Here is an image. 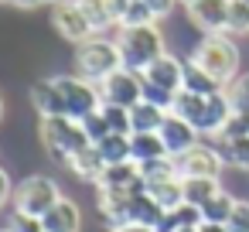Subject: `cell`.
<instances>
[{
	"label": "cell",
	"mask_w": 249,
	"mask_h": 232,
	"mask_svg": "<svg viewBox=\"0 0 249 232\" xmlns=\"http://www.w3.org/2000/svg\"><path fill=\"white\" fill-rule=\"evenodd\" d=\"M191 62H198L218 86H232L239 79V48L229 35H205L195 45Z\"/></svg>",
	"instance_id": "6da1fadb"
},
{
	"label": "cell",
	"mask_w": 249,
	"mask_h": 232,
	"mask_svg": "<svg viewBox=\"0 0 249 232\" xmlns=\"http://www.w3.org/2000/svg\"><path fill=\"white\" fill-rule=\"evenodd\" d=\"M116 48L123 58V69L143 72L150 62H157L164 55V38L157 24H143V28H120L116 31Z\"/></svg>",
	"instance_id": "7a4b0ae2"
},
{
	"label": "cell",
	"mask_w": 249,
	"mask_h": 232,
	"mask_svg": "<svg viewBox=\"0 0 249 232\" xmlns=\"http://www.w3.org/2000/svg\"><path fill=\"white\" fill-rule=\"evenodd\" d=\"M38 133H41L45 150H48L52 157L65 161V164H69L75 154H82L86 147H96V143L89 140V133L82 130V123L72 120V116H48V120L38 123Z\"/></svg>",
	"instance_id": "3957f363"
},
{
	"label": "cell",
	"mask_w": 249,
	"mask_h": 232,
	"mask_svg": "<svg viewBox=\"0 0 249 232\" xmlns=\"http://www.w3.org/2000/svg\"><path fill=\"white\" fill-rule=\"evenodd\" d=\"M116 69H123V58H120V48L116 41L109 38H89L82 45H75V75L89 79V82H106Z\"/></svg>",
	"instance_id": "277c9868"
},
{
	"label": "cell",
	"mask_w": 249,
	"mask_h": 232,
	"mask_svg": "<svg viewBox=\"0 0 249 232\" xmlns=\"http://www.w3.org/2000/svg\"><path fill=\"white\" fill-rule=\"evenodd\" d=\"M58 201H62L58 184H55L52 178H45V174H31V178H24V181L14 184V201H11V205H14L18 215L45 218Z\"/></svg>",
	"instance_id": "5b68a950"
},
{
	"label": "cell",
	"mask_w": 249,
	"mask_h": 232,
	"mask_svg": "<svg viewBox=\"0 0 249 232\" xmlns=\"http://www.w3.org/2000/svg\"><path fill=\"white\" fill-rule=\"evenodd\" d=\"M62 96H65V106H69V116L72 120H86L89 113H96L103 106V92L96 82L82 79V75H55Z\"/></svg>",
	"instance_id": "8992f818"
},
{
	"label": "cell",
	"mask_w": 249,
	"mask_h": 232,
	"mask_svg": "<svg viewBox=\"0 0 249 232\" xmlns=\"http://www.w3.org/2000/svg\"><path fill=\"white\" fill-rule=\"evenodd\" d=\"M99 92H103V103L106 106L133 109L143 99V75L133 72V69H116L106 82H99Z\"/></svg>",
	"instance_id": "52a82bcc"
},
{
	"label": "cell",
	"mask_w": 249,
	"mask_h": 232,
	"mask_svg": "<svg viewBox=\"0 0 249 232\" xmlns=\"http://www.w3.org/2000/svg\"><path fill=\"white\" fill-rule=\"evenodd\" d=\"M52 24H55V31H58L62 38H69V41H75V45L96 38L92 24L86 21V14H82V7L75 4V0H62V4L52 7Z\"/></svg>",
	"instance_id": "ba28073f"
},
{
	"label": "cell",
	"mask_w": 249,
	"mask_h": 232,
	"mask_svg": "<svg viewBox=\"0 0 249 232\" xmlns=\"http://www.w3.org/2000/svg\"><path fill=\"white\" fill-rule=\"evenodd\" d=\"M140 75H143L147 86H157V89L174 92V96L184 89V62H181L178 55H171V52H164L157 62H150Z\"/></svg>",
	"instance_id": "9c48e42d"
},
{
	"label": "cell",
	"mask_w": 249,
	"mask_h": 232,
	"mask_svg": "<svg viewBox=\"0 0 249 232\" xmlns=\"http://www.w3.org/2000/svg\"><path fill=\"white\" fill-rule=\"evenodd\" d=\"M174 161H178V174L181 178H218V171L225 167L212 143H195L188 154H181Z\"/></svg>",
	"instance_id": "30bf717a"
},
{
	"label": "cell",
	"mask_w": 249,
	"mask_h": 232,
	"mask_svg": "<svg viewBox=\"0 0 249 232\" xmlns=\"http://www.w3.org/2000/svg\"><path fill=\"white\" fill-rule=\"evenodd\" d=\"M157 133H160V143H164L167 157H181V154H188L195 143H201V133H198L188 120H181V116H174V113L164 116V123H160Z\"/></svg>",
	"instance_id": "8fae6325"
},
{
	"label": "cell",
	"mask_w": 249,
	"mask_h": 232,
	"mask_svg": "<svg viewBox=\"0 0 249 232\" xmlns=\"http://www.w3.org/2000/svg\"><path fill=\"white\" fill-rule=\"evenodd\" d=\"M229 4L232 0H195L188 4V18L205 35H229Z\"/></svg>",
	"instance_id": "7c38bea8"
},
{
	"label": "cell",
	"mask_w": 249,
	"mask_h": 232,
	"mask_svg": "<svg viewBox=\"0 0 249 232\" xmlns=\"http://www.w3.org/2000/svg\"><path fill=\"white\" fill-rule=\"evenodd\" d=\"M99 191H143V178H140V164L137 161H123V164H109L96 184Z\"/></svg>",
	"instance_id": "4fadbf2b"
},
{
	"label": "cell",
	"mask_w": 249,
	"mask_h": 232,
	"mask_svg": "<svg viewBox=\"0 0 249 232\" xmlns=\"http://www.w3.org/2000/svg\"><path fill=\"white\" fill-rule=\"evenodd\" d=\"M31 106L38 109L41 120H48V116H69L65 96H62V89H58L55 79H41V82L31 86Z\"/></svg>",
	"instance_id": "5bb4252c"
},
{
	"label": "cell",
	"mask_w": 249,
	"mask_h": 232,
	"mask_svg": "<svg viewBox=\"0 0 249 232\" xmlns=\"http://www.w3.org/2000/svg\"><path fill=\"white\" fill-rule=\"evenodd\" d=\"M171 113H174V116H181V120H188V123L201 133V126H205V113H208V96H198V92L181 89V92L174 96Z\"/></svg>",
	"instance_id": "9a60e30c"
},
{
	"label": "cell",
	"mask_w": 249,
	"mask_h": 232,
	"mask_svg": "<svg viewBox=\"0 0 249 232\" xmlns=\"http://www.w3.org/2000/svg\"><path fill=\"white\" fill-rule=\"evenodd\" d=\"M41 225H45V232H79V229H82V212H79L75 201L62 198V201L41 218Z\"/></svg>",
	"instance_id": "2e32d148"
},
{
	"label": "cell",
	"mask_w": 249,
	"mask_h": 232,
	"mask_svg": "<svg viewBox=\"0 0 249 232\" xmlns=\"http://www.w3.org/2000/svg\"><path fill=\"white\" fill-rule=\"evenodd\" d=\"M212 147L218 150L222 164L225 167H235V171H249V137H212Z\"/></svg>",
	"instance_id": "e0dca14e"
},
{
	"label": "cell",
	"mask_w": 249,
	"mask_h": 232,
	"mask_svg": "<svg viewBox=\"0 0 249 232\" xmlns=\"http://www.w3.org/2000/svg\"><path fill=\"white\" fill-rule=\"evenodd\" d=\"M69 171H72L75 178L89 181V184H99V178H103V171H106V161H103V154H99L96 147H86L82 154H75V157L69 161Z\"/></svg>",
	"instance_id": "ac0fdd59"
},
{
	"label": "cell",
	"mask_w": 249,
	"mask_h": 232,
	"mask_svg": "<svg viewBox=\"0 0 249 232\" xmlns=\"http://www.w3.org/2000/svg\"><path fill=\"white\" fill-rule=\"evenodd\" d=\"M160 218H164V208L147 195V188L137 191L133 201H130V225H150V229H157Z\"/></svg>",
	"instance_id": "d6986e66"
},
{
	"label": "cell",
	"mask_w": 249,
	"mask_h": 232,
	"mask_svg": "<svg viewBox=\"0 0 249 232\" xmlns=\"http://www.w3.org/2000/svg\"><path fill=\"white\" fill-rule=\"evenodd\" d=\"M205 218H201V208H195V205H178V208H171V212H164V218H160V225H157V232H181V229H198Z\"/></svg>",
	"instance_id": "ffe728a7"
},
{
	"label": "cell",
	"mask_w": 249,
	"mask_h": 232,
	"mask_svg": "<svg viewBox=\"0 0 249 232\" xmlns=\"http://www.w3.org/2000/svg\"><path fill=\"white\" fill-rule=\"evenodd\" d=\"M75 4L82 7V14H86V21L92 24L96 35L109 31V28H120L116 14H113V7H109V0H75Z\"/></svg>",
	"instance_id": "44dd1931"
},
{
	"label": "cell",
	"mask_w": 249,
	"mask_h": 232,
	"mask_svg": "<svg viewBox=\"0 0 249 232\" xmlns=\"http://www.w3.org/2000/svg\"><path fill=\"white\" fill-rule=\"evenodd\" d=\"M147 195H150V198H154L164 212H171V208L184 205V181H181V178L154 181V184H147Z\"/></svg>",
	"instance_id": "7402d4cb"
},
{
	"label": "cell",
	"mask_w": 249,
	"mask_h": 232,
	"mask_svg": "<svg viewBox=\"0 0 249 232\" xmlns=\"http://www.w3.org/2000/svg\"><path fill=\"white\" fill-rule=\"evenodd\" d=\"M164 116H167V109H160V106H154V103L140 99V103L130 109L133 133H157V130H160V123H164Z\"/></svg>",
	"instance_id": "603a6c76"
},
{
	"label": "cell",
	"mask_w": 249,
	"mask_h": 232,
	"mask_svg": "<svg viewBox=\"0 0 249 232\" xmlns=\"http://www.w3.org/2000/svg\"><path fill=\"white\" fill-rule=\"evenodd\" d=\"M130 157H133L137 164L167 157V150H164V143H160V133H130Z\"/></svg>",
	"instance_id": "cb8c5ba5"
},
{
	"label": "cell",
	"mask_w": 249,
	"mask_h": 232,
	"mask_svg": "<svg viewBox=\"0 0 249 232\" xmlns=\"http://www.w3.org/2000/svg\"><path fill=\"white\" fill-rule=\"evenodd\" d=\"M184 89H188V92H198V96H215V92H222L225 86H218L198 62L188 58V62H184Z\"/></svg>",
	"instance_id": "d4e9b609"
},
{
	"label": "cell",
	"mask_w": 249,
	"mask_h": 232,
	"mask_svg": "<svg viewBox=\"0 0 249 232\" xmlns=\"http://www.w3.org/2000/svg\"><path fill=\"white\" fill-rule=\"evenodd\" d=\"M184 181V201L201 208L208 198H215L222 188H218V178H181Z\"/></svg>",
	"instance_id": "484cf974"
},
{
	"label": "cell",
	"mask_w": 249,
	"mask_h": 232,
	"mask_svg": "<svg viewBox=\"0 0 249 232\" xmlns=\"http://www.w3.org/2000/svg\"><path fill=\"white\" fill-rule=\"evenodd\" d=\"M96 150L103 154L106 167H109V164L133 161V157H130V133H109L106 140H99V143H96Z\"/></svg>",
	"instance_id": "4316f807"
},
{
	"label": "cell",
	"mask_w": 249,
	"mask_h": 232,
	"mask_svg": "<svg viewBox=\"0 0 249 232\" xmlns=\"http://www.w3.org/2000/svg\"><path fill=\"white\" fill-rule=\"evenodd\" d=\"M235 201H239V198H232V195L222 188L215 198H208V201L201 205V218H205V222H215V225H225L229 215H232V208H235Z\"/></svg>",
	"instance_id": "83f0119b"
},
{
	"label": "cell",
	"mask_w": 249,
	"mask_h": 232,
	"mask_svg": "<svg viewBox=\"0 0 249 232\" xmlns=\"http://www.w3.org/2000/svg\"><path fill=\"white\" fill-rule=\"evenodd\" d=\"M140 178H143V184L167 181V178H181V174H178V161H174V157H157V161H147V164H140Z\"/></svg>",
	"instance_id": "f1b7e54d"
},
{
	"label": "cell",
	"mask_w": 249,
	"mask_h": 232,
	"mask_svg": "<svg viewBox=\"0 0 249 232\" xmlns=\"http://www.w3.org/2000/svg\"><path fill=\"white\" fill-rule=\"evenodd\" d=\"M154 11L143 4V0H133V4L120 14V28H143V24H154Z\"/></svg>",
	"instance_id": "f546056e"
},
{
	"label": "cell",
	"mask_w": 249,
	"mask_h": 232,
	"mask_svg": "<svg viewBox=\"0 0 249 232\" xmlns=\"http://www.w3.org/2000/svg\"><path fill=\"white\" fill-rule=\"evenodd\" d=\"M225 92H229V103L235 113H249V72L239 75L232 86H225Z\"/></svg>",
	"instance_id": "4dcf8cb0"
},
{
	"label": "cell",
	"mask_w": 249,
	"mask_h": 232,
	"mask_svg": "<svg viewBox=\"0 0 249 232\" xmlns=\"http://www.w3.org/2000/svg\"><path fill=\"white\" fill-rule=\"evenodd\" d=\"M229 35H249V4L232 0L229 4Z\"/></svg>",
	"instance_id": "1f68e13d"
},
{
	"label": "cell",
	"mask_w": 249,
	"mask_h": 232,
	"mask_svg": "<svg viewBox=\"0 0 249 232\" xmlns=\"http://www.w3.org/2000/svg\"><path fill=\"white\" fill-rule=\"evenodd\" d=\"M103 116H106V123H109L113 133H133L130 109H123V106H106V103H103Z\"/></svg>",
	"instance_id": "d6a6232c"
},
{
	"label": "cell",
	"mask_w": 249,
	"mask_h": 232,
	"mask_svg": "<svg viewBox=\"0 0 249 232\" xmlns=\"http://www.w3.org/2000/svg\"><path fill=\"white\" fill-rule=\"evenodd\" d=\"M79 123H82V130L89 133V140H92V143H99V140H106V137L113 133V130H109V123H106V116H103V106H99L96 113H89L86 120H79Z\"/></svg>",
	"instance_id": "836d02e7"
},
{
	"label": "cell",
	"mask_w": 249,
	"mask_h": 232,
	"mask_svg": "<svg viewBox=\"0 0 249 232\" xmlns=\"http://www.w3.org/2000/svg\"><path fill=\"white\" fill-rule=\"evenodd\" d=\"M225 229H229V232H249V198H239V201H235V208H232Z\"/></svg>",
	"instance_id": "e575fe53"
},
{
	"label": "cell",
	"mask_w": 249,
	"mask_h": 232,
	"mask_svg": "<svg viewBox=\"0 0 249 232\" xmlns=\"http://www.w3.org/2000/svg\"><path fill=\"white\" fill-rule=\"evenodd\" d=\"M218 137H232V140L249 137V113H232V116H229V123L222 126V133H218Z\"/></svg>",
	"instance_id": "d590c367"
},
{
	"label": "cell",
	"mask_w": 249,
	"mask_h": 232,
	"mask_svg": "<svg viewBox=\"0 0 249 232\" xmlns=\"http://www.w3.org/2000/svg\"><path fill=\"white\" fill-rule=\"evenodd\" d=\"M11 232H45V225H41V218H31V215H18L14 212V218H11V225H7Z\"/></svg>",
	"instance_id": "8d00e7d4"
},
{
	"label": "cell",
	"mask_w": 249,
	"mask_h": 232,
	"mask_svg": "<svg viewBox=\"0 0 249 232\" xmlns=\"http://www.w3.org/2000/svg\"><path fill=\"white\" fill-rule=\"evenodd\" d=\"M7 201H14V181H11V174L0 167V208H4Z\"/></svg>",
	"instance_id": "74e56055"
},
{
	"label": "cell",
	"mask_w": 249,
	"mask_h": 232,
	"mask_svg": "<svg viewBox=\"0 0 249 232\" xmlns=\"http://www.w3.org/2000/svg\"><path fill=\"white\" fill-rule=\"evenodd\" d=\"M143 4L154 11V18H167V14H171V11L181 4V0H143Z\"/></svg>",
	"instance_id": "f35d334b"
},
{
	"label": "cell",
	"mask_w": 249,
	"mask_h": 232,
	"mask_svg": "<svg viewBox=\"0 0 249 232\" xmlns=\"http://www.w3.org/2000/svg\"><path fill=\"white\" fill-rule=\"evenodd\" d=\"M130 4H133V0H109V7H113V14H116V21H120V14H123V11H126Z\"/></svg>",
	"instance_id": "ab89813d"
},
{
	"label": "cell",
	"mask_w": 249,
	"mask_h": 232,
	"mask_svg": "<svg viewBox=\"0 0 249 232\" xmlns=\"http://www.w3.org/2000/svg\"><path fill=\"white\" fill-rule=\"evenodd\" d=\"M109 232H157L150 225H120V229H109Z\"/></svg>",
	"instance_id": "60d3db41"
},
{
	"label": "cell",
	"mask_w": 249,
	"mask_h": 232,
	"mask_svg": "<svg viewBox=\"0 0 249 232\" xmlns=\"http://www.w3.org/2000/svg\"><path fill=\"white\" fill-rule=\"evenodd\" d=\"M38 4H45V0H11V7H21V11H31Z\"/></svg>",
	"instance_id": "b9f144b4"
},
{
	"label": "cell",
	"mask_w": 249,
	"mask_h": 232,
	"mask_svg": "<svg viewBox=\"0 0 249 232\" xmlns=\"http://www.w3.org/2000/svg\"><path fill=\"white\" fill-rule=\"evenodd\" d=\"M198 232H229V229H225V225H215V222H201Z\"/></svg>",
	"instance_id": "7bdbcfd3"
},
{
	"label": "cell",
	"mask_w": 249,
	"mask_h": 232,
	"mask_svg": "<svg viewBox=\"0 0 249 232\" xmlns=\"http://www.w3.org/2000/svg\"><path fill=\"white\" fill-rule=\"evenodd\" d=\"M45 4H62V0H45Z\"/></svg>",
	"instance_id": "ee69618b"
},
{
	"label": "cell",
	"mask_w": 249,
	"mask_h": 232,
	"mask_svg": "<svg viewBox=\"0 0 249 232\" xmlns=\"http://www.w3.org/2000/svg\"><path fill=\"white\" fill-rule=\"evenodd\" d=\"M0 116H4V99H0Z\"/></svg>",
	"instance_id": "f6af8a7d"
},
{
	"label": "cell",
	"mask_w": 249,
	"mask_h": 232,
	"mask_svg": "<svg viewBox=\"0 0 249 232\" xmlns=\"http://www.w3.org/2000/svg\"><path fill=\"white\" fill-rule=\"evenodd\" d=\"M181 4H184V7H188V4H195V0H181Z\"/></svg>",
	"instance_id": "bcb514c9"
},
{
	"label": "cell",
	"mask_w": 249,
	"mask_h": 232,
	"mask_svg": "<svg viewBox=\"0 0 249 232\" xmlns=\"http://www.w3.org/2000/svg\"><path fill=\"white\" fill-rule=\"evenodd\" d=\"M0 4H11V0H0Z\"/></svg>",
	"instance_id": "7dc6e473"
},
{
	"label": "cell",
	"mask_w": 249,
	"mask_h": 232,
	"mask_svg": "<svg viewBox=\"0 0 249 232\" xmlns=\"http://www.w3.org/2000/svg\"><path fill=\"white\" fill-rule=\"evenodd\" d=\"M0 232H11V229H0Z\"/></svg>",
	"instance_id": "c3c4849f"
},
{
	"label": "cell",
	"mask_w": 249,
	"mask_h": 232,
	"mask_svg": "<svg viewBox=\"0 0 249 232\" xmlns=\"http://www.w3.org/2000/svg\"><path fill=\"white\" fill-rule=\"evenodd\" d=\"M246 4H249V0H246Z\"/></svg>",
	"instance_id": "681fc988"
}]
</instances>
